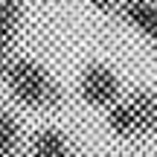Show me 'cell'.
<instances>
[{"label": "cell", "mask_w": 157, "mask_h": 157, "mask_svg": "<svg viewBox=\"0 0 157 157\" xmlns=\"http://www.w3.org/2000/svg\"><path fill=\"white\" fill-rule=\"evenodd\" d=\"M32 157H70L64 134L56 131V128L41 131V134L35 137V143H32Z\"/></svg>", "instance_id": "cell-6"}, {"label": "cell", "mask_w": 157, "mask_h": 157, "mask_svg": "<svg viewBox=\"0 0 157 157\" xmlns=\"http://www.w3.org/2000/svg\"><path fill=\"white\" fill-rule=\"evenodd\" d=\"M90 3H93L96 9H102V12H111L113 6H117V0H90Z\"/></svg>", "instance_id": "cell-9"}, {"label": "cell", "mask_w": 157, "mask_h": 157, "mask_svg": "<svg viewBox=\"0 0 157 157\" xmlns=\"http://www.w3.org/2000/svg\"><path fill=\"white\" fill-rule=\"evenodd\" d=\"M17 26H21V0H0V78L12 64Z\"/></svg>", "instance_id": "cell-3"}, {"label": "cell", "mask_w": 157, "mask_h": 157, "mask_svg": "<svg viewBox=\"0 0 157 157\" xmlns=\"http://www.w3.org/2000/svg\"><path fill=\"white\" fill-rule=\"evenodd\" d=\"M17 134H21V131H17L15 117L0 111V157H9L17 148Z\"/></svg>", "instance_id": "cell-8"}, {"label": "cell", "mask_w": 157, "mask_h": 157, "mask_svg": "<svg viewBox=\"0 0 157 157\" xmlns=\"http://www.w3.org/2000/svg\"><path fill=\"white\" fill-rule=\"evenodd\" d=\"M122 17L131 26H137L143 35H148L157 47V6L154 3H148V0H125Z\"/></svg>", "instance_id": "cell-4"}, {"label": "cell", "mask_w": 157, "mask_h": 157, "mask_svg": "<svg viewBox=\"0 0 157 157\" xmlns=\"http://www.w3.org/2000/svg\"><path fill=\"white\" fill-rule=\"evenodd\" d=\"M78 93H82V99L87 102V105L108 108V105H113L117 96H119V78L113 76L108 67L93 64V67L84 70L82 84H78Z\"/></svg>", "instance_id": "cell-2"}, {"label": "cell", "mask_w": 157, "mask_h": 157, "mask_svg": "<svg viewBox=\"0 0 157 157\" xmlns=\"http://www.w3.org/2000/svg\"><path fill=\"white\" fill-rule=\"evenodd\" d=\"M108 125H111L113 134L119 137H140L143 134V125H140V117H137L134 105L131 102H119V105L111 108V113H108Z\"/></svg>", "instance_id": "cell-5"}, {"label": "cell", "mask_w": 157, "mask_h": 157, "mask_svg": "<svg viewBox=\"0 0 157 157\" xmlns=\"http://www.w3.org/2000/svg\"><path fill=\"white\" fill-rule=\"evenodd\" d=\"M131 105H134L137 117H140V125H143V134H157V96L148 93V90H137L131 96Z\"/></svg>", "instance_id": "cell-7"}, {"label": "cell", "mask_w": 157, "mask_h": 157, "mask_svg": "<svg viewBox=\"0 0 157 157\" xmlns=\"http://www.w3.org/2000/svg\"><path fill=\"white\" fill-rule=\"evenodd\" d=\"M6 84H9L12 96L23 105L32 108H52L61 102V87L56 84V78L47 73L38 61L32 58H17L6 70Z\"/></svg>", "instance_id": "cell-1"}]
</instances>
